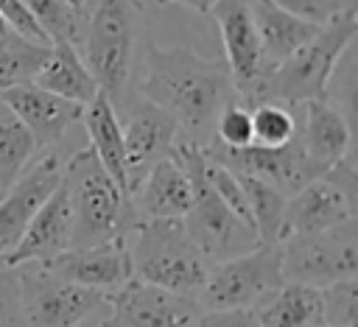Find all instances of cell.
<instances>
[{
    "mask_svg": "<svg viewBox=\"0 0 358 327\" xmlns=\"http://www.w3.org/2000/svg\"><path fill=\"white\" fill-rule=\"evenodd\" d=\"M140 95L165 109L187 134V143L204 148L213 140L218 112L235 101L224 59H204L185 45L145 48Z\"/></svg>",
    "mask_w": 358,
    "mask_h": 327,
    "instance_id": "6da1fadb",
    "label": "cell"
},
{
    "mask_svg": "<svg viewBox=\"0 0 358 327\" xmlns=\"http://www.w3.org/2000/svg\"><path fill=\"white\" fill-rule=\"evenodd\" d=\"M143 25V0H95L84 11L81 59L90 67L98 92L120 109L129 98L134 45Z\"/></svg>",
    "mask_w": 358,
    "mask_h": 327,
    "instance_id": "7a4b0ae2",
    "label": "cell"
},
{
    "mask_svg": "<svg viewBox=\"0 0 358 327\" xmlns=\"http://www.w3.org/2000/svg\"><path fill=\"white\" fill-rule=\"evenodd\" d=\"M62 182L67 187L70 212H73L70 249H84V246L106 243L112 238H126L137 226L131 201L103 170L92 148H81L64 162Z\"/></svg>",
    "mask_w": 358,
    "mask_h": 327,
    "instance_id": "3957f363",
    "label": "cell"
},
{
    "mask_svg": "<svg viewBox=\"0 0 358 327\" xmlns=\"http://www.w3.org/2000/svg\"><path fill=\"white\" fill-rule=\"evenodd\" d=\"M358 36V11L350 3L341 14L327 20L313 39H308L299 50L271 67L263 89V103L277 101L288 106H302L308 101L327 98L330 75L344 56V50Z\"/></svg>",
    "mask_w": 358,
    "mask_h": 327,
    "instance_id": "277c9868",
    "label": "cell"
},
{
    "mask_svg": "<svg viewBox=\"0 0 358 327\" xmlns=\"http://www.w3.org/2000/svg\"><path fill=\"white\" fill-rule=\"evenodd\" d=\"M126 240L134 279L182 296H199L213 263L190 240L182 218L143 221L126 235Z\"/></svg>",
    "mask_w": 358,
    "mask_h": 327,
    "instance_id": "5b68a950",
    "label": "cell"
},
{
    "mask_svg": "<svg viewBox=\"0 0 358 327\" xmlns=\"http://www.w3.org/2000/svg\"><path fill=\"white\" fill-rule=\"evenodd\" d=\"M173 154L179 157L187 179H190V207L182 218L190 240L199 246V252L210 263H221L229 257H238L257 246V235L252 226H246L213 190L207 170H204V151L187 140L173 145Z\"/></svg>",
    "mask_w": 358,
    "mask_h": 327,
    "instance_id": "8992f818",
    "label": "cell"
},
{
    "mask_svg": "<svg viewBox=\"0 0 358 327\" xmlns=\"http://www.w3.org/2000/svg\"><path fill=\"white\" fill-rule=\"evenodd\" d=\"M280 266L285 282L327 288L358 277V224L355 218L333 229L288 235L280 240Z\"/></svg>",
    "mask_w": 358,
    "mask_h": 327,
    "instance_id": "52a82bcc",
    "label": "cell"
},
{
    "mask_svg": "<svg viewBox=\"0 0 358 327\" xmlns=\"http://www.w3.org/2000/svg\"><path fill=\"white\" fill-rule=\"evenodd\" d=\"M358 215V176L350 157L330 165L322 176L299 187L285 201L282 238L333 229ZM280 238V240H282Z\"/></svg>",
    "mask_w": 358,
    "mask_h": 327,
    "instance_id": "ba28073f",
    "label": "cell"
},
{
    "mask_svg": "<svg viewBox=\"0 0 358 327\" xmlns=\"http://www.w3.org/2000/svg\"><path fill=\"white\" fill-rule=\"evenodd\" d=\"M282 282L280 243H257L238 257L213 263L196 302L201 310L255 307L268 291Z\"/></svg>",
    "mask_w": 358,
    "mask_h": 327,
    "instance_id": "9c48e42d",
    "label": "cell"
},
{
    "mask_svg": "<svg viewBox=\"0 0 358 327\" xmlns=\"http://www.w3.org/2000/svg\"><path fill=\"white\" fill-rule=\"evenodd\" d=\"M210 17L215 20L224 42V64L232 78L235 101L249 109L263 103V89H266L271 64L263 56L249 0H218Z\"/></svg>",
    "mask_w": 358,
    "mask_h": 327,
    "instance_id": "30bf717a",
    "label": "cell"
},
{
    "mask_svg": "<svg viewBox=\"0 0 358 327\" xmlns=\"http://www.w3.org/2000/svg\"><path fill=\"white\" fill-rule=\"evenodd\" d=\"M28 327H78L95 307L109 302L103 293L62 279L42 263L14 266Z\"/></svg>",
    "mask_w": 358,
    "mask_h": 327,
    "instance_id": "8fae6325",
    "label": "cell"
},
{
    "mask_svg": "<svg viewBox=\"0 0 358 327\" xmlns=\"http://www.w3.org/2000/svg\"><path fill=\"white\" fill-rule=\"evenodd\" d=\"M201 151L213 162L229 168L232 173L255 176V179H263V182L274 184L282 196H294L299 187H305L308 182H313L316 176L324 173L305 154V148L299 143V131L291 143H285L280 148H263V145H255V143L246 145V148H224V145L210 140Z\"/></svg>",
    "mask_w": 358,
    "mask_h": 327,
    "instance_id": "7c38bea8",
    "label": "cell"
},
{
    "mask_svg": "<svg viewBox=\"0 0 358 327\" xmlns=\"http://www.w3.org/2000/svg\"><path fill=\"white\" fill-rule=\"evenodd\" d=\"M109 305L112 310L101 327H193L201 313L193 296H182L143 279L123 285L109 296Z\"/></svg>",
    "mask_w": 358,
    "mask_h": 327,
    "instance_id": "4fadbf2b",
    "label": "cell"
},
{
    "mask_svg": "<svg viewBox=\"0 0 358 327\" xmlns=\"http://www.w3.org/2000/svg\"><path fill=\"white\" fill-rule=\"evenodd\" d=\"M120 131H123L126 176H129V196H131V190L148 173V168L173 151L179 126L165 109H159L157 103H151L140 95L134 103L126 106Z\"/></svg>",
    "mask_w": 358,
    "mask_h": 327,
    "instance_id": "5bb4252c",
    "label": "cell"
},
{
    "mask_svg": "<svg viewBox=\"0 0 358 327\" xmlns=\"http://www.w3.org/2000/svg\"><path fill=\"white\" fill-rule=\"evenodd\" d=\"M64 162L48 151L36 162L25 165V170L14 179V184L0 198V263L20 243L25 226L45 204V198L59 187Z\"/></svg>",
    "mask_w": 358,
    "mask_h": 327,
    "instance_id": "9a60e30c",
    "label": "cell"
},
{
    "mask_svg": "<svg viewBox=\"0 0 358 327\" xmlns=\"http://www.w3.org/2000/svg\"><path fill=\"white\" fill-rule=\"evenodd\" d=\"M45 266L53 274H59L62 279L76 282L90 291H98L106 299L115 296L123 285H129L134 279L126 238H112L106 243L84 246V249H67Z\"/></svg>",
    "mask_w": 358,
    "mask_h": 327,
    "instance_id": "2e32d148",
    "label": "cell"
},
{
    "mask_svg": "<svg viewBox=\"0 0 358 327\" xmlns=\"http://www.w3.org/2000/svg\"><path fill=\"white\" fill-rule=\"evenodd\" d=\"M0 103L25 126L36 148H50L53 143H59L67 134V129L81 120V112H84V106L62 95H53L31 81L3 89Z\"/></svg>",
    "mask_w": 358,
    "mask_h": 327,
    "instance_id": "e0dca14e",
    "label": "cell"
},
{
    "mask_svg": "<svg viewBox=\"0 0 358 327\" xmlns=\"http://www.w3.org/2000/svg\"><path fill=\"white\" fill-rule=\"evenodd\" d=\"M73 235V212H70V196L64 182L45 198V204L36 210L31 224L25 226L20 243L11 249V254L0 266H22V263H50L62 252L70 249Z\"/></svg>",
    "mask_w": 358,
    "mask_h": 327,
    "instance_id": "ac0fdd59",
    "label": "cell"
},
{
    "mask_svg": "<svg viewBox=\"0 0 358 327\" xmlns=\"http://www.w3.org/2000/svg\"><path fill=\"white\" fill-rule=\"evenodd\" d=\"M137 224L143 221H165V218H185L190 207V179L171 151L165 159L148 168V173L137 182L129 196Z\"/></svg>",
    "mask_w": 358,
    "mask_h": 327,
    "instance_id": "d6986e66",
    "label": "cell"
},
{
    "mask_svg": "<svg viewBox=\"0 0 358 327\" xmlns=\"http://www.w3.org/2000/svg\"><path fill=\"white\" fill-rule=\"evenodd\" d=\"M299 120V143L313 165L327 170L350 151V123L338 106H333L327 98L308 101L296 106Z\"/></svg>",
    "mask_w": 358,
    "mask_h": 327,
    "instance_id": "ffe728a7",
    "label": "cell"
},
{
    "mask_svg": "<svg viewBox=\"0 0 358 327\" xmlns=\"http://www.w3.org/2000/svg\"><path fill=\"white\" fill-rule=\"evenodd\" d=\"M249 8H252V20H255V31H257L263 56L271 67L280 64L282 59H288L294 50H299L322 28L319 22L288 14L285 8H280L268 0H249Z\"/></svg>",
    "mask_w": 358,
    "mask_h": 327,
    "instance_id": "44dd1931",
    "label": "cell"
},
{
    "mask_svg": "<svg viewBox=\"0 0 358 327\" xmlns=\"http://www.w3.org/2000/svg\"><path fill=\"white\" fill-rule=\"evenodd\" d=\"M31 84H36L53 95H62L78 106H87L98 95V84H95L90 67L84 64L78 48L70 42H50L48 56Z\"/></svg>",
    "mask_w": 358,
    "mask_h": 327,
    "instance_id": "7402d4cb",
    "label": "cell"
},
{
    "mask_svg": "<svg viewBox=\"0 0 358 327\" xmlns=\"http://www.w3.org/2000/svg\"><path fill=\"white\" fill-rule=\"evenodd\" d=\"M81 120L87 126V134H90V143H92L90 148L95 151L98 162L103 165V170L112 176V182L129 198V176H126V154H123V131H120L117 109L109 103L106 95L98 92L84 106Z\"/></svg>",
    "mask_w": 358,
    "mask_h": 327,
    "instance_id": "603a6c76",
    "label": "cell"
},
{
    "mask_svg": "<svg viewBox=\"0 0 358 327\" xmlns=\"http://www.w3.org/2000/svg\"><path fill=\"white\" fill-rule=\"evenodd\" d=\"M252 310L260 327H322V291L302 282H282Z\"/></svg>",
    "mask_w": 358,
    "mask_h": 327,
    "instance_id": "cb8c5ba5",
    "label": "cell"
},
{
    "mask_svg": "<svg viewBox=\"0 0 358 327\" xmlns=\"http://www.w3.org/2000/svg\"><path fill=\"white\" fill-rule=\"evenodd\" d=\"M238 179H241L243 193H246V204H249V215H252L257 243H280L288 196H282L274 184H268L263 179L241 176V173H238Z\"/></svg>",
    "mask_w": 358,
    "mask_h": 327,
    "instance_id": "d4e9b609",
    "label": "cell"
},
{
    "mask_svg": "<svg viewBox=\"0 0 358 327\" xmlns=\"http://www.w3.org/2000/svg\"><path fill=\"white\" fill-rule=\"evenodd\" d=\"M36 145L25 126L0 103V196L14 184V179L31 162Z\"/></svg>",
    "mask_w": 358,
    "mask_h": 327,
    "instance_id": "484cf974",
    "label": "cell"
},
{
    "mask_svg": "<svg viewBox=\"0 0 358 327\" xmlns=\"http://www.w3.org/2000/svg\"><path fill=\"white\" fill-rule=\"evenodd\" d=\"M22 3L50 42H70V45L81 48L84 8L70 6L64 0H22Z\"/></svg>",
    "mask_w": 358,
    "mask_h": 327,
    "instance_id": "4316f807",
    "label": "cell"
},
{
    "mask_svg": "<svg viewBox=\"0 0 358 327\" xmlns=\"http://www.w3.org/2000/svg\"><path fill=\"white\" fill-rule=\"evenodd\" d=\"M299 131V120H296V106L288 103H277V101H266L252 106V137L255 145L263 148H280L285 143H291Z\"/></svg>",
    "mask_w": 358,
    "mask_h": 327,
    "instance_id": "83f0119b",
    "label": "cell"
},
{
    "mask_svg": "<svg viewBox=\"0 0 358 327\" xmlns=\"http://www.w3.org/2000/svg\"><path fill=\"white\" fill-rule=\"evenodd\" d=\"M50 45H36L20 36H11L0 45V92L17 84L34 81L36 70L42 67Z\"/></svg>",
    "mask_w": 358,
    "mask_h": 327,
    "instance_id": "f1b7e54d",
    "label": "cell"
},
{
    "mask_svg": "<svg viewBox=\"0 0 358 327\" xmlns=\"http://www.w3.org/2000/svg\"><path fill=\"white\" fill-rule=\"evenodd\" d=\"M322 327H358V277L322 288Z\"/></svg>",
    "mask_w": 358,
    "mask_h": 327,
    "instance_id": "f546056e",
    "label": "cell"
},
{
    "mask_svg": "<svg viewBox=\"0 0 358 327\" xmlns=\"http://www.w3.org/2000/svg\"><path fill=\"white\" fill-rule=\"evenodd\" d=\"M213 143H218L224 148H246V145H252L255 143V137H252V109L238 103V101H229L215 117Z\"/></svg>",
    "mask_w": 358,
    "mask_h": 327,
    "instance_id": "4dcf8cb0",
    "label": "cell"
},
{
    "mask_svg": "<svg viewBox=\"0 0 358 327\" xmlns=\"http://www.w3.org/2000/svg\"><path fill=\"white\" fill-rule=\"evenodd\" d=\"M0 327H28L14 268L0 266Z\"/></svg>",
    "mask_w": 358,
    "mask_h": 327,
    "instance_id": "1f68e13d",
    "label": "cell"
},
{
    "mask_svg": "<svg viewBox=\"0 0 358 327\" xmlns=\"http://www.w3.org/2000/svg\"><path fill=\"white\" fill-rule=\"evenodd\" d=\"M268 3L285 8L288 14H296L302 20H310V22L324 25L327 20H333L336 14H341L355 0H268Z\"/></svg>",
    "mask_w": 358,
    "mask_h": 327,
    "instance_id": "d6a6232c",
    "label": "cell"
},
{
    "mask_svg": "<svg viewBox=\"0 0 358 327\" xmlns=\"http://www.w3.org/2000/svg\"><path fill=\"white\" fill-rule=\"evenodd\" d=\"M193 327H260L252 307H224V310H201Z\"/></svg>",
    "mask_w": 358,
    "mask_h": 327,
    "instance_id": "836d02e7",
    "label": "cell"
},
{
    "mask_svg": "<svg viewBox=\"0 0 358 327\" xmlns=\"http://www.w3.org/2000/svg\"><path fill=\"white\" fill-rule=\"evenodd\" d=\"M159 6H168V3H182V6H187V8H193L196 14H210L213 11V6L218 3V0H157Z\"/></svg>",
    "mask_w": 358,
    "mask_h": 327,
    "instance_id": "e575fe53",
    "label": "cell"
},
{
    "mask_svg": "<svg viewBox=\"0 0 358 327\" xmlns=\"http://www.w3.org/2000/svg\"><path fill=\"white\" fill-rule=\"evenodd\" d=\"M64 3H70V6H78V8H84V0H64Z\"/></svg>",
    "mask_w": 358,
    "mask_h": 327,
    "instance_id": "d590c367",
    "label": "cell"
},
{
    "mask_svg": "<svg viewBox=\"0 0 358 327\" xmlns=\"http://www.w3.org/2000/svg\"><path fill=\"white\" fill-rule=\"evenodd\" d=\"M0 34H11V31L6 28V22H3V17H0Z\"/></svg>",
    "mask_w": 358,
    "mask_h": 327,
    "instance_id": "8d00e7d4",
    "label": "cell"
},
{
    "mask_svg": "<svg viewBox=\"0 0 358 327\" xmlns=\"http://www.w3.org/2000/svg\"><path fill=\"white\" fill-rule=\"evenodd\" d=\"M0 198H3V196H0Z\"/></svg>",
    "mask_w": 358,
    "mask_h": 327,
    "instance_id": "74e56055",
    "label": "cell"
}]
</instances>
